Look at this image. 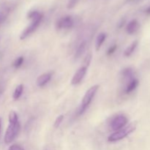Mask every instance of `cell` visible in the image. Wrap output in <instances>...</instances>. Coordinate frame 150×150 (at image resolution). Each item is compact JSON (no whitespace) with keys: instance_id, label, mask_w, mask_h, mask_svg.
Listing matches in <instances>:
<instances>
[{"instance_id":"1","label":"cell","mask_w":150,"mask_h":150,"mask_svg":"<svg viewBox=\"0 0 150 150\" xmlns=\"http://www.w3.org/2000/svg\"><path fill=\"white\" fill-rule=\"evenodd\" d=\"M28 18L32 19V23L29 24V26H28L23 31V32L21 34V40L26 39L28 36H29L31 34L33 33V32L38 29V27L39 26V25L40 24V22L42 19V15L41 14V13H38V12H31V13H29V14L28 15Z\"/></svg>"},{"instance_id":"2","label":"cell","mask_w":150,"mask_h":150,"mask_svg":"<svg viewBox=\"0 0 150 150\" xmlns=\"http://www.w3.org/2000/svg\"><path fill=\"white\" fill-rule=\"evenodd\" d=\"M98 89H99V86L98 85H95V86H92V87H90L86 91L84 96H83V100H82L81 104L80 107H79L77 111L78 115H82L85 112V111L87 109V108L90 105L91 102H92V99L95 97V94L98 92Z\"/></svg>"},{"instance_id":"3","label":"cell","mask_w":150,"mask_h":150,"mask_svg":"<svg viewBox=\"0 0 150 150\" xmlns=\"http://www.w3.org/2000/svg\"><path fill=\"white\" fill-rule=\"evenodd\" d=\"M20 129L21 125L19 122L16 123H9V125L6 130L5 135H4V143L6 144H9L13 142V140L18 135Z\"/></svg>"},{"instance_id":"4","label":"cell","mask_w":150,"mask_h":150,"mask_svg":"<svg viewBox=\"0 0 150 150\" xmlns=\"http://www.w3.org/2000/svg\"><path fill=\"white\" fill-rule=\"evenodd\" d=\"M135 129H136V125L134 124H131L127 126V127H123V129H120V130L114 132L111 136H109L108 139V142H114L122 140V139H125L126 136H128L132 132L134 131Z\"/></svg>"},{"instance_id":"5","label":"cell","mask_w":150,"mask_h":150,"mask_svg":"<svg viewBox=\"0 0 150 150\" xmlns=\"http://www.w3.org/2000/svg\"><path fill=\"white\" fill-rule=\"evenodd\" d=\"M127 119L125 116L120 114V115H117V117H114L112 120L111 122V128L114 131H117V130H120V129L123 128L125 126L127 125Z\"/></svg>"},{"instance_id":"6","label":"cell","mask_w":150,"mask_h":150,"mask_svg":"<svg viewBox=\"0 0 150 150\" xmlns=\"http://www.w3.org/2000/svg\"><path fill=\"white\" fill-rule=\"evenodd\" d=\"M74 21L71 16H64L57 21L56 23V27L57 29H70L73 26Z\"/></svg>"},{"instance_id":"7","label":"cell","mask_w":150,"mask_h":150,"mask_svg":"<svg viewBox=\"0 0 150 150\" xmlns=\"http://www.w3.org/2000/svg\"><path fill=\"white\" fill-rule=\"evenodd\" d=\"M86 71H87V67L86 66H82L81 67L79 70L76 71V73H75L74 76H73V79H72L71 83L73 85H77L79 83H80L81 82V81L83 80V79L84 78L85 75H86Z\"/></svg>"},{"instance_id":"8","label":"cell","mask_w":150,"mask_h":150,"mask_svg":"<svg viewBox=\"0 0 150 150\" xmlns=\"http://www.w3.org/2000/svg\"><path fill=\"white\" fill-rule=\"evenodd\" d=\"M52 74L51 73H45L40 76L37 79V85L39 87H42V86H45L51 79Z\"/></svg>"},{"instance_id":"9","label":"cell","mask_w":150,"mask_h":150,"mask_svg":"<svg viewBox=\"0 0 150 150\" xmlns=\"http://www.w3.org/2000/svg\"><path fill=\"white\" fill-rule=\"evenodd\" d=\"M139 29V23L137 20H132L131 21L129 22V23L127 26V33L129 35H133V34L136 33L138 31V29Z\"/></svg>"},{"instance_id":"10","label":"cell","mask_w":150,"mask_h":150,"mask_svg":"<svg viewBox=\"0 0 150 150\" xmlns=\"http://www.w3.org/2000/svg\"><path fill=\"white\" fill-rule=\"evenodd\" d=\"M139 80L136 79H133L130 80V81L129 82L128 84L127 85L125 89V92L126 93H130L131 92H133L134 89H136V87L139 85Z\"/></svg>"},{"instance_id":"11","label":"cell","mask_w":150,"mask_h":150,"mask_svg":"<svg viewBox=\"0 0 150 150\" xmlns=\"http://www.w3.org/2000/svg\"><path fill=\"white\" fill-rule=\"evenodd\" d=\"M105 39H106V34L105 33L101 32L98 35L96 40V51H99Z\"/></svg>"},{"instance_id":"12","label":"cell","mask_w":150,"mask_h":150,"mask_svg":"<svg viewBox=\"0 0 150 150\" xmlns=\"http://www.w3.org/2000/svg\"><path fill=\"white\" fill-rule=\"evenodd\" d=\"M138 44H139V42H138L137 40H136V41H134V42H132V43L130 44V45H129L127 48H126L125 51V52H124L125 56V57H130V56L131 55L133 52H134V51L136 50V48H137Z\"/></svg>"},{"instance_id":"13","label":"cell","mask_w":150,"mask_h":150,"mask_svg":"<svg viewBox=\"0 0 150 150\" xmlns=\"http://www.w3.org/2000/svg\"><path fill=\"white\" fill-rule=\"evenodd\" d=\"M23 84H19L16 86V89H15L13 95V98L14 100H18L19 98H20V97L21 96L22 93H23Z\"/></svg>"},{"instance_id":"14","label":"cell","mask_w":150,"mask_h":150,"mask_svg":"<svg viewBox=\"0 0 150 150\" xmlns=\"http://www.w3.org/2000/svg\"><path fill=\"white\" fill-rule=\"evenodd\" d=\"M86 42H82L79 45V48H78L77 50H76V54H75V59H79V57L83 54V53L84 52L85 49H86Z\"/></svg>"},{"instance_id":"15","label":"cell","mask_w":150,"mask_h":150,"mask_svg":"<svg viewBox=\"0 0 150 150\" xmlns=\"http://www.w3.org/2000/svg\"><path fill=\"white\" fill-rule=\"evenodd\" d=\"M9 123H16L18 121V114L15 112L14 111H11L9 113Z\"/></svg>"},{"instance_id":"16","label":"cell","mask_w":150,"mask_h":150,"mask_svg":"<svg viewBox=\"0 0 150 150\" xmlns=\"http://www.w3.org/2000/svg\"><path fill=\"white\" fill-rule=\"evenodd\" d=\"M133 71L130 67H127V68L124 69L122 71V76L125 79H130L133 77Z\"/></svg>"},{"instance_id":"17","label":"cell","mask_w":150,"mask_h":150,"mask_svg":"<svg viewBox=\"0 0 150 150\" xmlns=\"http://www.w3.org/2000/svg\"><path fill=\"white\" fill-rule=\"evenodd\" d=\"M23 61H24V58H23V57H18V58L16 59V60H15L14 62H13V66L15 67V68H16V69L19 68V67H20L23 64Z\"/></svg>"},{"instance_id":"18","label":"cell","mask_w":150,"mask_h":150,"mask_svg":"<svg viewBox=\"0 0 150 150\" xmlns=\"http://www.w3.org/2000/svg\"><path fill=\"white\" fill-rule=\"evenodd\" d=\"M63 120H64V116L63 115H59L55 120V122H54V127L55 128H58L59 127V125H61V123L62 122Z\"/></svg>"},{"instance_id":"19","label":"cell","mask_w":150,"mask_h":150,"mask_svg":"<svg viewBox=\"0 0 150 150\" xmlns=\"http://www.w3.org/2000/svg\"><path fill=\"white\" fill-rule=\"evenodd\" d=\"M7 16V10H3V11H0V25L5 21L6 18Z\"/></svg>"},{"instance_id":"20","label":"cell","mask_w":150,"mask_h":150,"mask_svg":"<svg viewBox=\"0 0 150 150\" xmlns=\"http://www.w3.org/2000/svg\"><path fill=\"white\" fill-rule=\"evenodd\" d=\"M91 60H92V55H91V54H88V55L85 57L84 60H83V65L86 66V67H88V66H89V64H90Z\"/></svg>"},{"instance_id":"21","label":"cell","mask_w":150,"mask_h":150,"mask_svg":"<svg viewBox=\"0 0 150 150\" xmlns=\"http://www.w3.org/2000/svg\"><path fill=\"white\" fill-rule=\"evenodd\" d=\"M117 45H116V44L115 45H111V46L108 48V51H107V55L110 56V55H111V54H114V53L115 52L116 50H117Z\"/></svg>"},{"instance_id":"22","label":"cell","mask_w":150,"mask_h":150,"mask_svg":"<svg viewBox=\"0 0 150 150\" xmlns=\"http://www.w3.org/2000/svg\"><path fill=\"white\" fill-rule=\"evenodd\" d=\"M8 150H24V149H23V148L22 147V146H21L20 145L13 144L9 147Z\"/></svg>"},{"instance_id":"23","label":"cell","mask_w":150,"mask_h":150,"mask_svg":"<svg viewBox=\"0 0 150 150\" xmlns=\"http://www.w3.org/2000/svg\"><path fill=\"white\" fill-rule=\"evenodd\" d=\"M145 13H146V14H148V15H150V6L149 7H148L147 9H146V10H145Z\"/></svg>"},{"instance_id":"24","label":"cell","mask_w":150,"mask_h":150,"mask_svg":"<svg viewBox=\"0 0 150 150\" xmlns=\"http://www.w3.org/2000/svg\"><path fill=\"white\" fill-rule=\"evenodd\" d=\"M1 119L0 117V133H1Z\"/></svg>"}]
</instances>
